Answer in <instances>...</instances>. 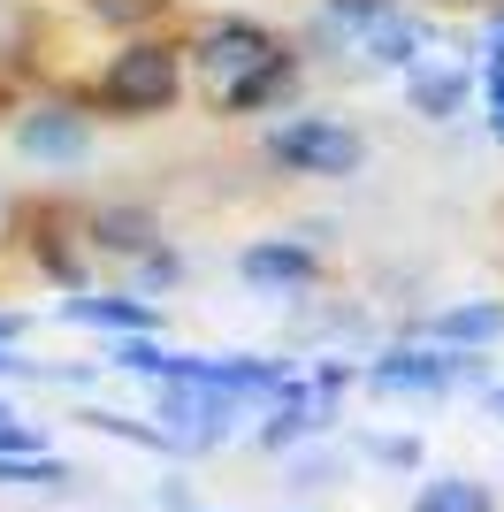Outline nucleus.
<instances>
[{
  "mask_svg": "<svg viewBox=\"0 0 504 512\" xmlns=\"http://www.w3.org/2000/svg\"><path fill=\"white\" fill-rule=\"evenodd\" d=\"M245 413V398L222 383H161V413L153 428L168 436V451H214L230 436V421Z\"/></svg>",
  "mask_w": 504,
  "mask_h": 512,
  "instance_id": "obj_3",
  "label": "nucleus"
},
{
  "mask_svg": "<svg viewBox=\"0 0 504 512\" xmlns=\"http://www.w3.org/2000/svg\"><path fill=\"white\" fill-rule=\"evenodd\" d=\"M428 337H436V344H459V352H482V344L504 337V306H489V299L443 306V314L428 321Z\"/></svg>",
  "mask_w": 504,
  "mask_h": 512,
  "instance_id": "obj_12",
  "label": "nucleus"
},
{
  "mask_svg": "<svg viewBox=\"0 0 504 512\" xmlns=\"http://www.w3.org/2000/svg\"><path fill=\"white\" fill-rule=\"evenodd\" d=\"M84 146H92V130L77 107H31L16 123V153H31V161H77Z\"/></svg>",
  "mask_w": 504,
  "mask_h": 512,
  "instance_id": "obj_7",
  "label": "nucleus"
},
{
  "mask_svg": "<svg viewBox=\"0 0 504 512\" xmlns=\"http://www.w3.org/2000/svg\"><path fill=\"white\" fill-rule=\"evenodd\" d=\"M92 8V23H107V31H138V23H153L168 8V0H84Z\"/></svg>",
  "mask_w": 504,
  "mask_h": 512,
  "instance_id": "obj_16",
  "label": "nucleus"
},
{
  "mask_svg": "<svg viewBox=\"0 0 504 512\" xmlns=\"http://www.w3.org/2000/svg\"><path fill=\"white\" fill-rule=\"evenodd\" d=\"M237 276H245L252 291H306V283L321 276V260H314V245H298V237H260V245L237 253Z\"/></svg>",
  "mask_w": 504,
  "mask_h": 512,
  "instance_id": "obj_5",
  "label": "nucleus"
},
{
  "mask_svg": "<svg viewBox=\"0 0 504 512\" xmlns=\"http://www.w3.org/2000/svg\"><path fill=\"white\" fill-rule=\"evenodd\" d=\"M413 107L428 115V123H451L466 107V77H413Z\"/></svg>",
  "mask_w": 504,
  "mask_h": 512,
  "instance_id": "obj_15",
  "label": "nucleus"
},
{
  "mask_svg": "<svg viewBox=\"0 0 504 512\" xmlns=\"http://www.w3.org/2000/svg\"><path fill=\"white\" fill-rule=\"evenodd\" d=\"M367 459H382V467H420V436H367Z\"/></svg>",
  "mask_w": 504,
  "mask_h": 512,
  "instance_id": "obj_19",
  "label": "nucleus"
},
{
  "mask_svg": "<svg viewBox=\"0 0 504 512\" xmlns=\"http://www.w3.org/2000/svg\"><path fill=\"white\" fill-rule=\"evenodd\" d=\"M0 482H8V490H69V467L54 451H39V459H0Z\"/></svg>",
  "mask_w": 504,
  "mask_h": 512,
  "instance_id": "obj_14",
  "label": "nucleus"
},
{
  "mask_svg": "<svg viewBox=\"0 0 504 512\" xmlns=\"http://www.w3.org/2000/svg\"><path fill=\"white\" fill-rule=\"evenodd\" d=\"M268 161L291 176H359L367 161V138L352 123H321V115H298V123L268 130Z\"/></svg>",
  "mask_w": 504,
  "mask_h": 512,
  "instance_id": "obj_2",
  "label": "nucleus"
},
{
  "mask_svg": "<svg viewBox=\"0 0 504 512\" xmlns=\"http://www.w3.org/2000/svg\"><path fill=\"white\" fill-rule=\"evenodd\" d=\"M489 123H497V138H504V77H489Z\"/></svg>",
  "mask_w": 504,
  "mask_h": 512,
  "instance_id": "obj_20",
  "label": "nucleus"
},
{
  "mask_svg": "<svg viewBox=\"0 0 504 512\" xmlns=\"http://www.w3.org/2000/svg\"><path fill=\"white\" fill-rule=\"evenodd\" d=\"M84 237H92L100 253H130V260H146L153 245H161V222H153L146 207H100L92 222H84Z\"/></svg>",
  "mask_w": 504,
  "mask_h": 512,
  "instance_id": "obj_10",
  "label": "nucleus"
},
{
  "mask_svg": "<svg viewBox=\"0 0 504 512\" xmlns=\"http://www.w3.org/2000/svg\"><path fill=\"white\" fill-rule=\"evenodd\" d=\"M0 421H8V406H0Z\"/></svg>",
  "mask_w": 504,
  "mask_h": 512,
  "instance_id": "obj_23",
  "label": "nucleus"
},
{
  "mask_svg": "<svg viewBox=\"0 0 504 512\" xmlns=\"http://www.w3.org/2000/svg\"><path fill=\"white\" fill-rule=\"evenodd\" d=\"M359 39H367V62H382V69H413V62H420V46H428V23L405 16L398 0H390V8H382V16L359 31Z\"/></svg>",
  "mask_w": 504,
  "mask_h": 512,
  "instance_id": "obj_9",
  "label": "nucleus"
},
{
  "mask_svg": "<svg viewBox=\"0 0 504 512\" xmlns=\"http://www.w3.org/2000/svg\"><path fill=\"white\" fill-rule=\"evenodd\" d=\"M413 512H497V497H489V482H474V474H436V482L413 490Z\"/></svg>",
  "mask_w": 504,
  "mask_h": 512,
  "instance_id": "obj_13",
  "label": "nucleus"
},
{
  "mask_svg": "<svg viewBox=\"0 0 504 512\" xmlns=\"http://www.w3.org/2000/svg\"><path fill=\"white\" fill-rule=\"evenodd\" d=\"M39 451H46V436H39V428H23L16 413L0 421V459H39Z\"/></svg>",
  "mask_w": 504,
  "mask_h": 512,
  "instance_id": "obj_18",
  "label": "nucleus"
},
{
  "mask_svg": "<svg viewBox=\"0 0 504 512\" xmlns=\"http://www.w3.org/2000/svg\"><path fill=\"white\" fill-rule=\"evenodd\" d=\"M62 321H77V329H115V337H153V329H161V306H153V299H107V291H77V299L62 306Z\"/></svg>",
  "mask_w": 504,
  "mask_h": 512,
  "instance_id": "obj_8",
  "label": "nucleus"
},
{
  "mask_svg": "<svg viewBox=\"0 0 504 512\" xmlns=\"http://www.w3.org/2000/svg\"><path fill=\"white\" fill-rule=\"evenodd\" d=\"M176 92H184V54L161 46V39L123 46V54L100 69V107L107 115H161Z\"/></svg>",
  "mask_w": 504,
  "mask_h": 512,
  "instance_id": "obj_1",
  "label": "nucleus"
},
{
  "mask_svg": "<svg viewBox=\"0 0 504 512\" xmlns=\"http://www.w3.org/2000/svg\"><path fill=\"white\" fill-rule=\"evenodd\" d=\"M23 329H31V321H23V314H0V344H16Z\"/></svg>",
  "mask_w": 504,
  "mask_h": 512,
  "instance_id": "obj_21",
  "label": "nucleus"
},
{
  "mask_svg": "<svg viewBox=\"0 0 504 512\" xmlns=\"http://www.w3.org/2000/svg\"><path fill=\"white\" fill-rule=\"evenodd\" d=\"M275 54H283L275 31H268V23H252V16H222V23H207V31L191 39V62L207 69L214 92H230L237 77H252V69L275 62Z\"/></svg>",
  "mask_w": 504,
  "mask_h": 512,
  "instance_id": "obj_4",
  "label": "nucleus"
},
{
  "mask_svg": "<svg viewBox=\"0 0 504 512\" xmlns=\"http://www.w3.org/2000/svg\"><path fill=\"white\" fill-rule=\"evenodd\" d=\"M367 383L375 390H413V398H436V390H451L459 383V352L443 344V352H382L375 367H367Z\"/></svg>",
  "mask_w": 504,
  "mask_h": 512,
  "instance_id": "obj_6",
  "label": "nucleus"
},
{
  "mask_svg": "<svg viewBox=\"0 0 504 512\" xmlns=\"http://www.w3.org/2000/svg\"><path fill=\"white\" fill-rule=\"evenodd\" d=\"M176 276H184V260L168 253V245H153V253L138 260V291H168V283H176Z\"/></svg>",
  "mask_w": 504,
  "mask_h": 512,
  "instance_id": "obj_17",
  "label": "nucleus"
},
{
  "mask_svg": "<svg viewBox=\"0 0 504 512\" xmlns=\"http://www.w3.org/2000/svg\"><path fill=\"white\" fill-rule=\"evenodd\" d=\"M489 413H504V383H497V390H489Z\"/></svg>",
  "mask_w": 504,
  "mask_h": 512,
  "instance_id": "obj_22",
  "label": "nucleus"
},
{
  "mask_svg": "<svg viewBox=\"0 0 504 512\" xmlns=\"http://www.w3.org/2000/svg\"><path fill=\"white\" fill-rule=\"evenodd\" d=\"M291 92H298V62H291V54H275V62H260L252 77H237L230 92H214V100H222V115H260V107L291 100Z\"/></svg>",
  "mask_w": 504,
  "mask_h": 512,
  "instance_id": "obj_11",
  "label": "nucleus"
}]
</instances>
